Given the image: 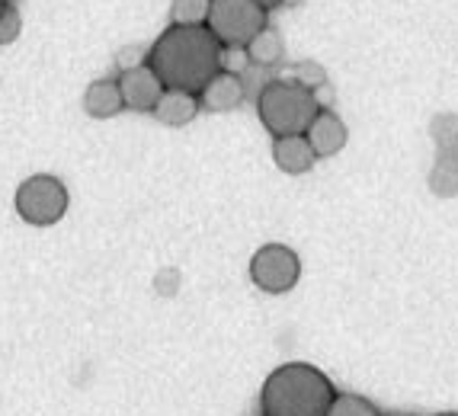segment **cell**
Wrapping results in <instances>:
<instances>
[{"mask_svg": "<svg viewBox=\"0 0 458 416\" xmlns=\"http://www.w3.org/2000/svg\"><path fill=\"white\" fill-rule=\"evenodd\" d=\"M148 68L157 74L164 90L196 93L225 71V48L208 26H167L148 48Z\"/></svg>", "mask_w": 458, "mask_h": 416, "instance_id": "obj_1", "label": "cell"}, {"mask_svg": "<svg viewBox=\"0 0 458 416\" xmlns=\"http://www.w3.org/2000/svg\"><path fill=\"white\" fill-rule=\"evenodd\" d=\"M336 397L334 381L311 362H285L260 387V416H324Z\"/></svg>", "mask_w": 458, "mask_h": 416, "instance_id": "obj_2", "label": "cell"}, {"mask_svg": "<svg viewBox=\"0 0 458 416\" xmlns=\"http://www.w3.org/2000/svg\"><path fill=\"white\" fill-rule=\"evenodd\" d=\"M318 109H321L318 93L301 87L292 77H273L257 93V115H260L263 129L273 138L305 135V129L311 125Z\"/></svg>", "mask_w": 458, "mask_h": 416, "instance_id": "obj_3", "label": "cell"}, {"mask_svg": "<svg viewBox=\"0 0 458 416\" xmlns=\"http://www.w3.org/2000/svg\"><path fill=\"white\" fill-rule=\"evenodd\" d=\"M206 26L222 48L241 52L250 46L253 36L267 30V10H260L253 0H212Z\"/></svg>", "mask_w": 458, "mask_h": 416, "instance_id": "obj_4", "label": "cell"}, {"mask_svg": "<svg viewBox=\"0 0 458 416\" xmlns=\"http://www.w3.org/2000/svg\"><path fill=\"white\" fill-rule=\"evenodd\" d=\"M68 186L52 174H32L16 186V215L32 227H52L68 212Z\"/></svg>", "mask_w": 458, "mask_h": 416, "instance_id": "obj_5", "label": "cell"}, {"mask_svg": "<svg viewBox=\"0 0 458 416\" xmlns=\"http://www.w3.org/2000/svg\"><path fill=\"white\" fill-rule=\"evenodd\" d=\"M301 279V259L285 243H263L250 257V282L267 295H285Z\"/></svg>", "mask_w": 458, "mask_h": 416, "instance_id": "obj_6", "label": "cell"}, {"mask_svg": "<svg viewBox=\"0 0 458 416\" xmlns=\"http://www.w3.org/2000/svg\"><path fill=\"white\" fill-rule=\"evenodd\" d=\"M115 83H119V93H123V106L131 109V113H154L157 99L164 97V83L157 81V74L148 64L123 71L115 77Z\"/></svg>", "mask_w": 458, "mask_h": 416, "instance_id": "obj_7", "label": "cell"}, {"mask_svg": "<svg viewBox=\"0 0 458 416\" xmlns=\"http://www.w3.org/2000/svg\"><path fill=\"white\" fill-rule=\"evenodd\" d=\"M305 138L311 144L314 157H334L346 148L350 141V129L346 122L334 113V109H318V115L311 119V125L305 129Z\"/></svg>", "mask_w": 458, "mask_h": 416, "instance_id": "obj_8", "label": "cell"}, {"mask_svg": "<svg viewBox=\"0 0 458 416\" xmlns=\"http://www.w3.org/2000/svg\"><path fill=\"white\" fill-rule=\"evenodd\" d=\"M244 99H247L244 81H241V74H234V71H218V74L199 90V106L206 109V113H231V109H237Z\"/></svg>", "mask_w": 458, "mask_h": 416, "instance_id": "obj_9", "label": "cell"}, {"mask_svg": "<svg viewBox=\"0 0 458 416\" xmlns=\"http://www.w3.org/2000/svg\"><path fill=\"white\" fill-rule=\"evenodd\" d=\"M429 135L436 141V166L458 176V115L439 113L429 122Z\"/></svg>", "mask_w": 458, "mask_h": 416, "instance_id": "obj_10", "label": "cell"}, {"mask_svg": "<svg viewBox=\"0 0 458 416\" xmlns=\"http://www.w3.org/2000/svg\"><path fill=\"white\" fill-rule=\"evenodd\" d=\"M273 160L276 166L289 176H301L314 166V151L305 135H289V138H273Z\"/></svg>", "mask_w": 458, "mask_h": 416, "instance_id": "obj_11", "label": "cell"}, {"mask_svg": "<svg viewBox=\"0 0 458 416\" xmlns=\"http://www.w3.org/2000/svg\"><path fill=\"white\" fill-rule=\"evenodd\" d=\"M199 97L196 93H183V90H164V97L157 99L154 106V119L170 125V129H180V125H190L199 115Z\"/></svg>", "mask_w": 458, "mask_h": 416, "instance_id": "obj_12", "label": "cell"}, {"mask_svg": "<svg viewBox=\"0 0 458 416\" xmlns=\"http://www.w3.org/2000/svg\"><path fill=\"white\" fill-rule=\"evenodd\" d=\"M123 109V93H119V83L113 77H99L84 90V113L90 119H113Z\"/></svg>", "mask_w": 458, "mask_h": 416, "instance_id": "obj_13", "label": "cell"}, {"mask_svg": "<svg viewBox=\"0 0 458 416\" xmlns=\"http://www.w3.org/2000/svg\"><path fill=\"white\" fill-rule=\"evenodd\" d=\"M247 58H250L253 68H276V64H283L285 58V46L283 38H279V32L276 30H263L260 36L250 38V46L244 48Z\"/></svg>", "mask_w": 458, "mask_h": 416, "instance_id": "obj_14", "label": "cell"}, {"mask_svg": "<svg viewBox=\"0 0 458 416\" xmlns=\"http://www.w3.org/2000/svg\"><path fill=\"white\" fill-rule=\"evenodd\" d=\"M324 416H382V410L375 407L369 397H362V394L336 391V397L330 401V407Z\"/></svg>", "mask_w": 458, "mask_h": 416, "instance_id": "obj_15", "label": "cell"}, {"mask_svg": "<svg viewBox=\"0 0 458 416\" xmlns=\"http://www.w3.org/2000/svg\"><path fill=\"white\" fill-rule=\"evenodd\" d=\"M212 0H174L170 4V26H206Z\"/></svg>", "mask_w": 458, "mask_h": 416, "instance_id": "obj_16", "label": "cell"}, {"mask_svg": "<svg viewBox=\"0 0 458 416\" xmlns=\"http://www.w3.org/2000/svg\"><path fill=\"white\" fill-rule=\"evenodd\" d=\"M20 32H23V16H20V10L13 4H7L4 13H0V46H13Z\"/></svg>", "mask_w": 458, "mask_h": 416, "instance_id": "obj_17", "label": "cell"}, {"mask_svg": "<svg viewBox=\"0 0 458 416\" xmlns=\"http://www.w3.org/2000/svg\"><path fill=\"white\" fill-rule=\"evenodd\" d=\"M292 81H298L308 90H318V87L327 83V71L321 64H314V61H301V64H295V77Z\"/></svg>", "mask_w": 458, "mask_h": 416, "instance_id": "obj_18", "label": "cell"}, {"mask_svg": "<svg viewBox=\"0 0 458 416\" xmlns=\"http://www.w3.org/2000/svg\"><path fill=\"white\" fill-rule=\"evenodd\" d=\"M429 190H433L436 196H443V199L455 196V192H458V176L433 164V170H429Z\"/></svg>", "mask_w": 458, "mask_h": 416, "instance_id": "obj_19", "label": "cell"}, {"mask_svg": "<svg viewBox=\"0 0 458 416\" xmlns=\"http://www.w3.org/2000/svg\"><path fill=\"white\" fill-rule=\"evenodd\" d=\"M115 64H119V71H131L138 64H148V52H141V48H123V52L115 55Z\"/></svg>", "mask_w": 458, "mask_h": 416, "instance_id": "obj_20", "label": "cell"}, {"mask_svg": "<svg viewBox=\"0 0 458 416\" xmlns=\"http://www.w3.org/2000/svg\"><path fill=\"white\" fill-rule=\"evenodd\" d=\"M154 285H157V292L161 295H174V288H176V273L174 269H164L157 279H154Z\"/></svg>", "mask_w": 458, "mask_h": 416, "instance_id": "obj_21", "label": "cell"}, {"mask_svg": "<svg viewBox=\"0 0 458 416\" xmlns=\"http://www.w3.org/2000/svg\"><path fill=\"white\" fill-rule=\"evenodd\" d=\"M253 4H257L260 10H267V13H269L273 7H283V0H253Z\"/></svg>", "mask_w": 458, "mask_h": 416, "instance_id": "obj_22", "label": "cell"}, {"mask_svg": "<svg viewBox=\"0 0 458 416\" xmlns=\"http://www.w3.org/2000/svg\"><path fill=\"white\" fill-rule=\"evenodd\" d=\"M382 416H417V413H407V410H394V413H382Z\"/></svg>", "mask_w": 458, "mask_h": 416, "instance_id": "obj_23", "label": "cell"}, {"mask_svg": "<svg viewBox=\"0 0 458 416\" xmlns=\"http://www.w3.org/2000/svg\"><path fill=\"white\" fill-rule=\"evenodd\" d=\"M285 7H301V4H305V0H283Z\"/></svg>", "mask_w": 458, "mask_h": 416, "instance_id": "obj_24", "label": "cell"}, {"mask_svg": "<svg viewBox=\"0 0 458 416\" xmlns=\"http://www.w3.org/2000/svg\"><path fill=\"white\" fill-rule=\"evenodd\" d=\"M436 416H458L455 410H445V413H436Z\"/></svg>", "mask_w": 458, "mask_h": 416, "instance_id": "obj_25", "label": "cell"}, {"mask_svg": "<svg viewBox=\"0 0 458 416\" xmlns=\"http://www.w3.org/2000/svg\"><path fill=\"white\" fill-rule=\"evenodd\" d=\"M4 7H7V4H4V0H0V13H4Z\"/></svg>", "mask_w": 458, "mask_h": 416, "instance_id": "obj_26", "label": "cell"}, {"mask_svg": "<svg viewBox=\"0 0 458 416\" xmlns=\"http://www.w3.org/2000/svg\"><path fill=\"white\" fill-rule=\"evenodd\" d=\"M4 4H16V0H4Z\"/></svg>", "mask_w": 458, "mask_h": 416, "instance_id": "obj_27", "label": "cell"}]
</instances>
